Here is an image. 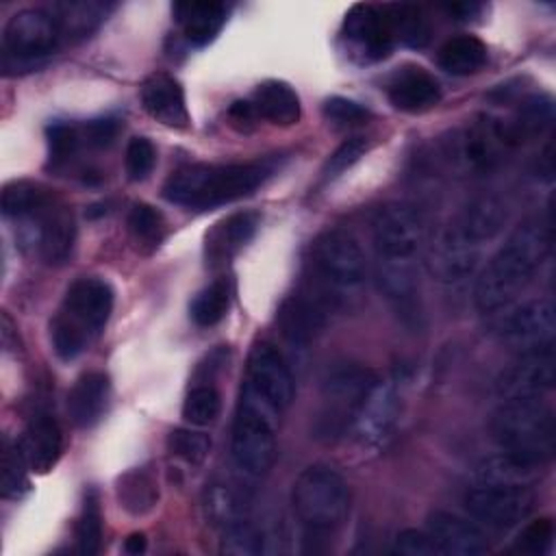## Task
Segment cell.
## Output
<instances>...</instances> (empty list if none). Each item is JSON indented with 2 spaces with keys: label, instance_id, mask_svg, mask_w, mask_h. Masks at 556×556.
<instances>
[{
  "label": "cell",
  "instance_id": "obj_50",
  "mask_svg": "<svg viewBox=\"0 0 556 556\" xmlns=\"http://www.w3.org/2000/svg\"><path fill=\"white\" fill-rule=\"evenodd\" d=\"M117 132H119V122L115 117H100V119L85 122L80 126L83 146L96 148V150L109 148L115 141Z\"/></svg>",
  "mask_w": 556,
  "mask_h": 556
},
{
  "label": "cell",
  "instance_id": "obj_46",
  "mask_svg": "<svg viewBox=\"0 0 556 556\" xmlns=\"http://www.w3.org/2000/svg\"><path fill=\"white\" fill-rule=\"evenodd\" d=\"M321 113L326 117V122H330L332 126L339 128H352V126H361L367 124L371 119V111L350 98H341V96H332L324 102Z\"/></svg>",
  "mask_w": 556,
  "mask_h": 556
},
{
  "label": "cell",
  "instance_id": "obj_41",
  "mask_svg": "<svg viewBox=\"0 0 556 556\" xmlns=\"http://www.w3.org/2000/svg\"><path fill=\"white\" fill-rule=\"evenodd\" d=\"M28 463L17 445L4 439L2 445V497L4 500H22L30 491V480H28Z\"/></svg>",
  "mask_w": 556,
  "mask_h": 556
},
{
  "label": "cell",
  "instance_id": "obj_10",
  "mask_svg": "<svg viewBox=\"0 0 556 556\" xmlns=\"http://www.w3.org/2000/svg\"><path fill=\"white\" fill-rule=\"evenodd\" d=\"M424 239L426 222L410 204H384L374 215L371 241L378 261H415Z\"/></svg>",
  "mask_w": 556,
  "mask_h": 556
},
{
  "label": "cell",
  "instance_id": "obj_33",
  "mask_svg": "<svg viewBox=\"0 0 556 556\" xmlns=\"http://www.w3.org/2000/svg\"><path fill=\"white\" fill-rule=\"evenodd\" d=\"M476 241L482 245L491 241L506 224V206L493 198V195H482L476 198L473 202L463 208L460 215L454 217Z\"/></svg>",
  "mask_w": 556,
  "mask_h": 556
},
{
  "label": "cell",
  "instance_id": "obj_39",
  "mask_svg": "<svg viewBox=\"0 0 556 556\" xmlns=\"http://www.w3.org/2000/svg\"><path fill=\"white\" fill-rule=\"evenodd\" d=\"M243 500L241 495L226 482H213L204 491V513L213 526H230L243 519Z\"/></svg>",
  "mask_w": 556,
  "mask_h": 556
},
{
  "label": "cell",
  "instance_id": "obj_12",
  "mask_svg": "<svg viewBox=\"0 0 556 556\" xmlns=\"http://www.w3.org/2000/svg\"><path fill=\"white\" fill-rule=\"evenodd\" d=\"M243 387L280 415L295 397L293 374L285 356L271 343H256L250 350Z\"/></svg>",
  "mask_w": 556,
  "mask_h": 556
},
{
  "label": "cell",
  "instance_id": "obj_17",
  "mask_svg": "<svg viewBox=\"0 0 556 556\" xmlns=\"http://www.w3.org/2000/svg\"><path fill=\"white\" fill-rule=\"evenodd\" d=\"M508 148L500 128V119L476 122L456 132L445 148V156L460 172H482L491 167L500 152Z\"/></svg>",
  "mask_w": 556,
  "mask_h": 556
},
{
  "label": "cell",
  "instance_id": "obj_4",
  "mask_svg": "<svg viewBox=\"0 0 556 556\" xmlns=\"http://www.w3.org/2000/svg\"><path fill=\"white\" fill-rule=\"evenodd\" d=\"M367 263L361 243L348 230L321 232L308 252L306 291L332 311L348 304L365 285Z\"/></svg>",
  "mask_w": 556,
  "mask_h": 556
},
{
  "label": "cell",
  "instance_id": "obj_54",
  "mask_svg": "<svg viewBox=\"0 0 556 556\" xmlns=\"http://www.w3.org/2000/svg\"><path fill=\"white\" fill-rule=\"evenodd\" d=\"M146 547H148V541H146V534H143V532H132V534H128V539L124 541V552L130 554V556L143 554Z\"/></svg>",
  "mask_w": 556,
  "mask_h": 556
},
{
  "label": "cell",
  "instance_id": "obj_6",
  "mask_svg": "<svg viewBox=\"0 0 556 556\" xmlns=\"http://www.w3.org/2000/svg\"><path fill=\"white\" fill-rule=\"evenodd\" d=\"M291 506L308 539H328L348 517L350 489L332 467L311 465L293 482Z\"/></svg>",
  "mask_w": 556,
  "mask_h": 556
},
{
  "label": "cell",
  "instance_id": "obj_16",
  "mask_svg": "<svg viewBox=\"0 0 556 556\" xmlns=\"http://www.w3.org/2000/svg\"><path fill=\"white\" fill-rule=\"evenodd\" d=\"M554 304L545 298L515 306L497 324L500 339L519 352L554 345Z\"/></svg>",
  "mask_w": 556,
  "mask_h": 556
},
{
  "label": "cell",
  "instance_id": "obj_11",
  "mask_svg": "<svg viewBox=\"0 0 556 556\" xmlns=\"http://www.w3.org/2000/svg\"><path fill=\"white\" fill-rule=\"evenodd\" d=\"M532 506L534 493L528 484L476 482L465 495L467 513L495 530H508L521 523Z\"/></svg>",
  "mask_w": 556,
  "mask_h": 556
},
{
  "label": "cell",
  "instance_id": "obj_14",
  "mask_svg": "<svg viewBox=\"0 0 556 556\" xmlns=\"http://www.w3.org/2000/svg\"><path fill=\"white\" fill-rule=\"evenodd\" d=\"M480 254L482 243L476 241L456 219H452L430 245L426 269L441 282H460L473 276Z\"/></svg>",
  "mask_w": 556,
  "mask_h": 556
},
{
  "label": "cell",
  "instance_id": "obj_43",
  "mask_svg": "<svg viewBox=\"0 0 556 556\" xmlns=\"http://www.w3.org/2000/svg\"><path fill=\"white\" fill-rule=\"evenodd\" d=\"M219 549L224 554H230V556H256L265 549L263 547V532L254 523H250L245 519H239V521L224 528Z\"/></svg>",
  "mask_w": 556,
  "mask_h": 556
},
{
  "label": "cell",
  "instance_id": "obj_5",
  "mask_svg": "<svg viewBox=\"0 0 556 556\" xmlns=\"http://www.w3.org/2000/svg\"><path fill=\"white\" fill-rule=\"evenodd\" d=\"M491 434L519 463L541 469L554 456V413L543 400H502L491 417Z\"/></svg>",
  "mask_w": 556,
  "mask_h": 556
},
{
  "label": "cell",
  "instance_id": "obj_40",
  "mask_svg": "<svg viewBox=\"0 0 556 556\" xmlns=\"http://www.w3.org/2000/svg\"><path fill=\"white\" fill-rule=\"evenodd\" d=\"M102 547V508L96 489L85 491L83 508L76 519V549L83 556H93Z\"/></svg>",
  "mask_w": 556,
  "mask_h": 556
},
{
  "label": "cell",
  "instance_id": "obj_32",
  "mask_svg": "<svg viewBox=\"0 0 556 556\" xmlns=\"http://www.w3.org/2000/svg\"><path fill=\"white\" fill-rule=\"evenodd\" d=\"M552 122V100L545 96H532L519 104L510 119H500V128L506 146H519L534 139Z\"/></svg>",
  "mask_w": 556,
  "mask_h": 556
},
{
  "label": "cell",
  "instance_id": "obj_26",
  "mask_svg": "<svg viewBox=\"0 0 556 556\" xmlns=\"http://www.w3.org/2000/svg\"><path fill=\"white\" fill-rule=\"evenodd\" d=\"M30 471L48 473L63 454V432L54 417L35 415L17 441Z\"/></svg>",
  "mask_w": 556,
  "mask_h": 556
},
{
  "label": "cell",
  "instance_id": "obj_18",
  "mask_svg": "<svg viewBox=\"0 0 556 556\" xmlns=\"http://www.w3.org/2000/svg\"><path fill=\"white\" fill-rule=\"evenodd\" d=\"M22 222L28 224L30 243L37 248V254L48 265H59L67 261L74 245V237H76V222L72 211L65 204H61L54 198L39 213Z\"/></svg>",
  "mask_w": 556,
  "mask_h": 556
},
{
  "label": "cell",
  "instance_id": "obj_36",
  "mask_svg": "<svg viewBox=\"0 0 556 556\" xmlns=\"http://www.w3.org/2000/svg\"><path fill=\"white\" fill-rule=\"evenodd\" d=\"M384 15L389 20L395 43L410 48H421L430 39V26L421 11L413 4H384Z\"/></svg>",
  "mask_w": 556,
  "mask_h": 556
},
{
  "label": "cell",
  "instance_id": "obj_38",
  "mask_svg": "<svg viewBox=\"0 0 556 556\" xmlns=\"http://www.w3.org/2000/svg\"><path fill=\"white\" fill-rule=\"evenodd\" d=\"M126 224H128V232H130L132 241L143 252L156 250L159 243L165 237V219H163V215L154 206H150L146 202L132 204Z\"/></svg>",
  "mask_w": 556,
  "mask_h": 556
},
{
  "label": "cell",
  "instance_id": "obj_45",
  "mask_svg": "<svg viewBox=\"0 0 556 556\" xmlns=\"http://www.w3.org/2000/svg\"><path fill=\"white\" fill-rule=\"evenodd\" d=\"M167 450L172 456H176L189 465H200L208 456L211 439L206 434L189 430V428H176L167 434Z\"/></svg>",
  "mask_w": 556,
  "mask_h": 556
},
{
  "label": "cell",
  "instance_id": "obj_23",
  "mask_svg": "<svg viewBox=\"0 0 556 556\" xmlns=\"http://www.w3.org/2000/svg\"><path fill=\"white\" fill-rule=\"evenodd\" d=\"M141 104L146 113L161 122L163 126L169 128H187L191 124L187 100H185V89L182 85L165 74V72H154L150 74L139 89Z\"/></svg>",
  "mask_w": 556,
  "mask_h": 556
},
{
  "label": "cell",
  "instance_id": "obj_24",
  "mask_svg": "<svg viewBox=\"0 0 556 556\" xmlns=\"http://www.w3.org/2000/svg\"><path fill=\"white\" fill-rule=\"evenodd\" d=\"M389 102L404 113H421L439 104V80L419 65H404L393 72L387 83Z\"/></svg>",
  "mask_w": 556,
  "mask_h": 556
},
{
  "label": "cell",
  "instance_id": "obj_22",
  "mask_svg": "<svg viewBox=\"0 0 556 556\" xmlns=\"http://www.w3.org/2000/svg\"><path fill=\"white\" fill-rule=\"evenodd\" d=\"M428 534L437 552L445 556H478L489 549L486 534L473 521L450 510L428 515Z\"/></svg>",
  "mask_w": 556,
  "mask_h": 556
},
{
  "label": "cell",
  "instance_id": "obj_52",
  "mask_svg": "<svg viewBox=\"0 0 556 556\" xmlns=\"http://www.w3.org/2000/svg\"><path fill=\"white\" fill-rule=\"evenodd\" d=\"M228 117L232 119V124H239L241 130H248L250 124H254V119L258 117L252 102L250 100H237L232 102V106L228 109Z\"/></svg>",
  "mask_w": 556,
  "mask_h": 556
},
{
  "label": "cell",
  "instance_id": "obj_21",
  "mask_svg": "<svg viewBox=\"0 0 556 556\" xmlns=\"http://www.w3.org/2000/svg\"><path fill=\"white\" fill-rule=\"evenodd\" d=\"M374 276L380 293L402 319H417L419 315V271L417 261H378Z\"/></svg>",
  "mask_w": 556,
  "mask_h": 556
},
{
  "label": "cell",
  "instance_id": "obj_1",
  "mask_svg": "<svg viewBox=\"0 0 556 556\" xmlns=\"http://www.w3.org/2000/svg\"><path fill=\"white\" fill-rule=\"evenodd\" d=\"M549 248V222L526 219L519 224L476 278L473 300L478 311L495 313L510 306L534 280Z\"/></svg>",
  "mask_w": 556,
  "mask_h": 556
},
{
  "label": "cell",
  "instance_id": "obj_42",
  "mask_svg": "<svg viewBox=\"0 0 556 556\" xmlns=\"http://www.w3.org/2000/svg\"><path fill=\"white\" fill-rule=\"evenodd\" d=\"M222 410V397L215 387L198 384L193 387L182 402V417L191 426H208L217 419Z\"/></svg>",
  "mask_w": 556,
  "mask_h": 556
},
{
  "label": "cell",
  "instance_id": "obj_2",
  "mask_svg": "<svg viewBox=\"0 0 556 556\" xmlns=\"http://www.w3.org/2000/svg\"><path fill=\"white\" fill-rule=\"evenodd\" d=\"M274 172V159L228 165H185L169 174L163 195L172 204L208 211L254 193Z\"/></svg>",
  "mask_w": 556,
  "mask_h": 556
},
{
  "label": "cell",
  "instance_id": "obj_31",
  "mask_svg": "<svg viewBox=\"0 0 556 556\" xmlns=\"http://www.w3.org/2000/svg\"><path fill=\"white\" fill-rule=\"evenodd\" d=\"M115 495L128 515L143 517L152 513L159 502V482L150 469L132 467L117 478Z\"/></svg>",
  "mask_w": 556,
  "mask_h": 556
},
{
  "label": "cell",
  "instance_id": "obj_49",
  "mask_svg": "<svg viewBox=\"0 0 556 556\" xmlns=\"http://www.w3.org/2000/svg\"><path fill=\"white\" fill-rule=\"evenodd\" d=\"M552 539H554V523L549 517H541L530 526H526V530L519 536V549L530 556H539L549 549Z\"/></svg>",
  "mask_w": 556,
  "mask_h": 556
},
{
  "label": "cell",
  "instance_id": "obj_28",
  "mask_svg": "<svg viewBox=\"0 0 556 556\" xmlns=\"http://www.w3.org/2000/svg\"><path fill=\"white\" fill-rule=\"evenodd\" d=\"M230 7L224 2H176L172 13L191 46L211 43L228 20Z\"/></svg>",
  "mask_w": 556,
  "mask_h": 556
},
{
  "label": "cell",
  "instance_id": "obj_20",
  "mask_svg": "<svg viewBox=\"0 0 556 556\" xmlns=\"http://www.w3.org/2000/svg\"><path fill=\"white\" fill-rule=\"evenodd\" d=\"M400 415V395L393 384L378 380L365 397L354 421V437L361 445L378 447L391 434Z\"/></svg>",
  "mask_w": 556,
  "mask_h": 556
},
{
  "label": "cell",
  "instance_id": "obj_7",
  "mask_svg": "<svg viewBox=\"0 0 556 556\" xmlns=\"http://www.w3.org/2000/svg\"><path fill=\"white\" fill-rule=\"evenodd\" d=\"M376 382L378 376L367 367L350 363L332 367L321 382L319 404L313 415V437L332 443L352 432L361 406Z\"/></svg>",
  "mask_w": 556,
  "mask_h": 556
},
{
  "label": "cell",
  "instance_id": "obj_37",
  "mask_svg": "<svg viewBox=\"0 0 556 556\" xmlns=\"http://www.w3.org/2000/svg\"><path fill=\"white\" fill-rule=\"evenodd\" d=\"M228 306H230V285L226 278H217L193 298L189 306V315L198 326L208 328L226 317Z\"/></svg>",
  "mask_w": 556,
  "mask_h": 556
},
{
  "label": "cell",
  "instance_id": "obj_8",
  "mask_svg": "<svg viewBox=\"0 0 556 556\" xmlns=\"http://www.w3.org/2000/svg\"><path fill=\"white\" fill-rule=\"evenodd\" d=\"M280 413L241 387L232 421V460L248 476H265L276 460V426Z\"/></svg>",
  "mask_w": 556,
  "mask_h": 556
},
{
  "label": "cell",
  "instance_id": "obj_27",
  "mask_svg": "<svg viewBox=\"0 0 556 556\" xmlns=\"http://www.w3.org/2000/svg\"><path fill=\"white\" fill-rule=\"evenodd\" d=\"M111 380L104 371H85L67 393V415L76 428H91L106 410Z\"/></svg>",
  "mask_w": 556,
  "mask_h": 556
},
{
  "label": "cell",
  "instance_id": "obj_53",
  "mask_svg": "<svg viewBox=\"0 0 556 556\" xmlns=\"http://www.w3.org/2000/svg\"><path fill=\"white\" fill-rule=\"evenodd\" d=\"M482 9H484V4H478V2H452L445 7V11L450 15H454L456 20H463V22L476 17Z\"/></svg>",
  "mask_w": 556,
  "mask_h": 556
},
{
  "label": "cell",
  "instance_id": "obj_48",
  "mask_svg": "<svg viewBox=\"0 0 556 556\" xmlns=\"http://www.w3.org/2000/svg\"><path fill=\"white\" fill-rule=\"evenodd\" d=\"M367 152V141L363 137H352L348 141H343L326 161L324 165V178H337L341 176L345 169H350L363 154Z\"/></svg>",
  "mask_w": 556,
  "mask_h": 556
},
{
  "label": "cell",
  "instance_id": "obj_3",
  "mask_svg": "<svg viewBox=\"0 0 556 556\" xmlns=\"http://www.w3.org/2000/svg\"><path fill=\"white\" fill-rule=\"evenodd\" d=\"M115 293L102 278L74 280L50 321V341L61 361L78 358L104 330Z\"/></svg>",
  "mask_w": 556,
  "mask_h": 556
},
{
  "label": "cell",
  "instance_id": "obj_25",
  "mask_svg": "<svg viewBox=\"0 0 556 556\" xmlns=\"http://www.w3.org/2000/svg\"><path fill=\"white\" fill-rule=\"evenodd\" d=\"M261 215L241 211L224 217L204 235V258L208 267H224L256 235Z\"/></svg>",
  "mask_w": 556,
  "mask_h": 556
},
{
  "label": "cell",
  "instance_id": "obj_47",
  "mask_svg": "<svg viewBox=\"0 0 556 556\" xmlns=\"http://www.w3.org/2000/svg\"><path fill=\"white\" fill-rule=\"evenodd\" d=\"M154 163H156V150L152 141L146 137H132L126 146V156H124L128 178L135 182L146 180L152 174Z\"/></svg>",
  "mask_w": 556,
  "mask_h": 556
},
{
  "label": "cell",
  "instance_id": "obj_34",
  "mask_svg": "<svg viewBox=\"0 0 556 556\" xmlns=\"http://www.w3.org/2000/svg\"><path fill=\"white\" fill-rule=\"evenodd\" d=\"M489 59L486 46L473 35H460L447 39L439 50V65L447 74L469 76L484 67Z\"/></svg>",
  "mask_w": 556,
  "mask_h": 556
},
{
  "label": "cell",
  "instance_id": "obj_13",
  "mask_svg": "<svg viewBox=\"0 0 556 556\" xmlns=\"http://www.w3.org/2000/svg\"><path fill=\"white\" fill-rule=\"evenodd\" d=\"M341 39L348 54L358 63L382 61L395 46L384 9L374 4H354L345 13Z\"/></svg>",
  "mask_w": 556,
  "mask_h": 556
},
{
  "label": "cell",
  "instance_id": "obj_19",
  "mask_svg": "<svg viewBox=\"0 0 556 556\" xmlns=\"http://www.w3.org/2000/svg\"><path fill=\"white\" fill-rule=\"evenodd\" d=\"M332 308L324 304L319 298H315L311 291L302 289L295 295H289L276 315L278 330L282 337L298 348L308 345L328 324Z\"/></svg>",
  "mask_w": 556,
  "mask_h": 556
},
{
  "label": "cell",
  "instance_id": "obj_29",
  "mask_svg": "<svg viewBox=\"0 0 556 556\" xmlns=\"http://www.w3.org/2000/svg\"><path fill=\"white\" fill-rule=\"evenodd\" d=\"M252 106L258 117L274 126H293L302 115L295 89L282 80H265L252 93Z\"/></svg>",
  "mask_w": 556,
  "mask_h": 556
},
{
  "label": "cell",
  "instance_id": "obj_30",
  "mask_svg": "<svg viewBox=\"0 0 556 556\" xmlns=\"http://www.w3.org/2000/svg\"><path fill=\"white\" fill-rule=\"evenodd\" d=\"M115 9L111 2L98 0H67L54 2L48 11L56 17L63 39H85L89 37Z\"/></svg>",
  "mask_w": 556,
  "mask_h": 556
},
{
  "label": "cell",
  "instance_id": "obj_15",
  "mask_svg": "<svg viewBox=\"0 0 556 556\" xmlns=\"http://www.w3.org/2000/svg\"><path fill=\"white\" fill-rule=\"evenodd\" d=\"M554 387V348H536L521 352L497 378L502 400H543Z\"/></svg>",
  "mask_w": 556,
  "mask_h": 556
},
{
  "label": "cell",
  "instance_id": "obj_9",
  "mask_svg": "<svg viewBox=\"0 0 556 556\" xmlns=\"http://www.w3.org/2000/svg\"><path fill=\"white\" fill-rule=\"evenodd\" d=\"M63 41L61 26L48 9L17 11L2 33V67L7 74L37 67Z\"/></svg>",
  "mask_w": 556,
  "mask_h": 556
},
{
  "label": "cell",
  "instance_id": "obj_44",
  "mask_svg": "<svg viewBox=\"0 0 556 556\" xmlns=\"http://www.w3.org/2000/svg\"><path fill=\"white\" fill-rule=\"evenodd\" d=\"M46 137H48L50 163L54 167L67 163L83 148L80 126H76V124H67V122L50 124L46 130Z\"/></svg>",
  "mask_w": 556,
  "mask_h": 556
},
{
  "label": "cell",
  "instance_id": "obj_51",
  "mask_svg": "<svg viewBox=\"0 0 556 556\" xmlns=\"http://www.w3.org/2000/svg\"><path fill=\"white\" fill-rule=\"evenodd\" d=\"M393 552L402 554V556H434V554H439L430 534L421 532V530L400 532L395 539Z\"/></svg>",
  "mask_w": 556,
  "mask_h": 556
},
{
  "label": "cell",
  "instance_id": "obj_35",
  "mask_svg": "<svg viewBox=\"0 0 556 556\" xmlns=\"http://www.w3.org/2000/svg\"><path fill=\"white\" fill-rule=\"evenodd\" d=\"M52 200H54V195L48 187L33 182V180H13V182L4 185L0 206H2L4 217L22 222V219L39 213Z\"/></svg>",
  "mask_w": 556,
  "mask_h": 556
}]
</instances>
